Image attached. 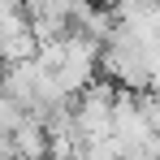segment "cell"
Masks as SVG:
<instances>
[{
  "label": "cell",
  "instance_id": "1",
  "mask_svg": "<svg viewBox=\"0 0 160 160\" xmlns=\"http://www.w3.org/2000/svg\"><path fill=\"white\" fill-rule=\"evenodd\" d=\"M156 52L160 48H147L143 39H134L130 30L117 22V30L108 35V43H100V69L121 91H152V61H156Z\"/></svg>",
  "mask_w": 160,
  "mask_h": 160
},
{
  "label": "cell",
  "instance_id": "2",
  "mask_svg": "<svg viewBox=\"0 0 160 160\" xmlns=\"http://www.w3.org/2000/svg\"><path fill=\"white\" fill-rule=\"evenodd\" d=\"M95 69H100V43L87 39L82 30H69L65 43H61V61H56V82L69 100H78L82 91L95 82Z\"/></svg>",
  "mask_w": 160,
  "mask_h": 160
},
{
  "label": "cell",
  "instance_id": "3",
  "mask_svg": "<svg viewBox=\"0 0 160 160\" xmlns=\"http://www.w3.org/2000/svg\"><path fill=\"white\" fill-rule=\"evenodd\" d=\"M112 100H117V91L108 82H91L74 100V130H78L82 147L112 138Z\"/></svg>",
  "mask_w": 160,
  "mask_h": 160
},
{
  "label": "cell",
  "instance_id": "4",
  "mask_svg": "<svg viewBox=\"0 0 160 160\" xmlns=\"http://www.w3.org/2000/svg\"><path fill=\"white\" fill-rule=\"evenodd\" d=\"M39 56V39L30 30L26 13H0V65H18V61H35Z\"/></svg>",
  "mask_w": 160,
  "mask_h": 160
},
{
  "label": "cell",
  "instance_id": "5",
  "mask_svg": "<svg viewBox=\"0 0 160 160\" xmlns=\"http://www.w3.org/2000/svg\"><path fill=\"white\" fill-rule=\"evenodd\" d=\"M9 147L18 160H48V121L43 117H22V126L9 134Z\"/></svg>",
  "mask_w": 160,
  "mask_h": 160
},
{
  "label": "cell",
  "instance_id": "6",
  "mask_svg": "<svg viewBox=\"0 0 160 160\" xmlns=\"http://www.w3.org/2000/svg\"><path fill=\"white\" fill-rule=\"evenodd\" d=\"M22 117H26V112H22V104H13V100H9V95L0 91V134L9 138V134L22 126Z\"/></svg>",
  "mask_w": 160,
  "mask_h": 160
},
{
  "label": "cell",
  "instance_id": "7",
  "mask_svg": "<svg viewBox=\"0 0 160 160\" xmlns=\"http://www.w3.org/2000/svg\"><path fill=\"white\" fill-rule=\"evenodd\" d=\"M78 160H126V156H121V152L112 147V138H108V143H91V147H82Z\"/></svg>",
  "mask_w": 160,
  "mask_h": 160
},
{
  "label": "cell",
  "instance_id": "8",
  "mask_svg": "<svg viewBox=\"0 0 160 160\" xmlns=\"http://www.w3.org/2000/svg\"><path fill=\"white\" fill-rule=\"evenodd\" d=\"M0 13H26V0H0Z\"/></svg>",
  "mask_w": 160,
  "mask_h": 160
},
{
  "label": "cell",
  "instance_id": "9",
  "mask_svg": "<svg viewBox=\"0 0 160 160\" xmlns=\"http://www.w3.org/2000/svg\"><path fill=\"white\" fill-rule=\"evenodd\" d=\"M0 78H4V65H0Z\"/></svg>",
  "mask_w": 160,
  "mask_h": 160
},
{
  "label": "cell",
  "instance_id": "10",
  "mask_svg": "<svg viewBox=\"0 0 160 160\" xmlns=\"http://www.w3.org/2000/svg\"><path fill=\"white\" fill-rule=\"evenodd\" d=\"M0 147H4V134H0Z\"/></svg>",
  "mask_w": 160,
  "mask_h": 160
}]
</instances>
